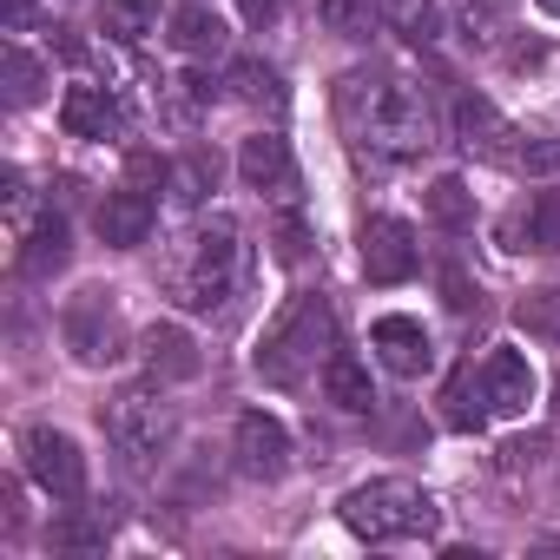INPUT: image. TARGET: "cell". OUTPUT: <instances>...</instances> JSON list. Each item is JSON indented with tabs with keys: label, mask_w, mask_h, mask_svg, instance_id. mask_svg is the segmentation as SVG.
Returning <instances> with one entry per match:
<instances>
[{
	"label": "cell",
	"mask_w": 560,
	"mask_h": 560,
	"mask_svg": "<svg viewBox=\"0 0 560 560\" xmlns=\"http://www.w3.org/2000/svg\"><path fill=\"white\" fill-rule=\"evenodd\" d=\"M455 27L468 47H494L501 40V8L494 0H455Z\"/></svg>",
	"instance_id": "cell-30"
},
{
	"label": "cell",
	"mask_w": 560,
	"mask_h": 560,
	"mask_svg": "<svg viewBox=\"0 0 560 560\" xmlns=\"http://www.w3.org/2000/svg\"><path fill=\"white\" fill-rule=\"evenodd\" d=\"M389 21L409 47H435L442 40V14L429 8V0H389Z\"/></svg>",
	"instance_id": "cell-27"
},
{
	"label": "cell",
	"mask_w": 560,
	"mask_h": 560,
	"mask_svg": "<svg viewBox=\"0 0 560 560\" xmlns=\"http://www.w3.org/2000/svg\"><path fill=\"white\" fill-rule=\"evenodd\" d=\"M237 178H244V191H291V178H298L291 145L277 139V132L244 139V145H237Z\"/></svg>",
	"instance_id": "cell-15"
},
{
	"label": "cell",
	"mask_w": 560,
	"mask_h": 560,
	"mask_svg": "<svg viewBox=\"0 0 560 560\" xmlns=\"http://www.w3.org/2000/svg\"><path fill=\"white\" fill-rule=\"evenodd\" d=\"M337 113L357 139H370L389 159H422L435 145V113H429L422 86H409L396 73H376V67L343 73L337 80Z\"/></svg>",
	"instance_id": "cell-1"
},
{
	"label": "cell",
	"mask_w": 560,
	"mask_h": 560,
	"mask_svg": "<svg viewBox=\"0 0 560 560\" xmlns=\"http://www.w3.org/2000/svg\"><path fill=\"white\" fill-rule=\"evenodd\" d=\"M277 257H284V264H298V257H304V224H298V218L277 224Z\"/></svg>",
	"instance_id": "cell-36"
},
{
	"label": "cell",
	"mask_w": 560,
	"mask_h": 560,
	"mask_svg": "<svg viewBox=\"0 0 560 560\" xmlns=\"http://www.w3.org/2000/svg\"><path fill=\"white\" fill-rule=\"evenodd\" d=\"M442 304L455 311V317H468V311H481V284H475V277H468V264H442Z\"/></svg>",
	"instance_id": "cell-31"
},
{
	"label": "cell",
	"mask_w": 560,
	"mask_h": 560,
	"mask_svg": "<svg viewBox=\"0 0 560 560\" xmlns=\"http://www.w3.org/2000/svg\"><path fill=\"white\" fill-rule=\"evenodd\" d=\"M422 264V244L402 218H370L363 224V270H370V284H409Z\"/></svg>",
	"instance_id": "cell-10"
},
{
	"label": "cell",
	"mask_w": 560,
	"mask_h": 560,
	"mask_svg": "<svg viewBox=\"0 0 560 560\" xmlns=\"http://www.w3.org/2000/svg\"><path fill=\"white\" fill-rule=\"evenodd\" d=\"M40 93H47V67H40L21 40H8V100H14V106H34Z\"/></svg>",
	"instance_id": "cell-26"
},
{
	"label": "cell",
	"mask_w": 560,
	"mask_h": 560,
	"mask_svg": "<svg viewBox=\"0 0 560 560\" xmlns=\"http://www.w3.org/2000/svg\"><path fill=\"white\" fill-rule=\"evenodd\" d=\"M47 540H54V547H100V540H106V527H93V521H60Z\"/></svg>",
	"instance_id": "cell-32"
},
{
	"label": "cell",
	"mask_w": 560,
	"mask_h": 560,
	"mask_svg": "<svg viewBox=\"0 0 560 560\" xmlns=\"http://www.w3.org/2000/svg\"><path fill=\"white\" fill-rule=\"evenodd\" d=\"M106 435H113L119 455H132V462H159V455L172 448L178 416H172V402L159 396V376H152V383H126V389L106 402Z\"/></svg>",
	"instance_id": "cell-4"
},
{
	"label": "cell",
	"mask_w": 560,
	"mask_h": 560,
	"mask_svg": "<svg viewBox=\"0 0 560 560\" xmlns=\"http://www.w3.org/2000/svg\"><path fill=\"white\" fill-rule=\"evenodd\" d=\"M139 350H145V370H152L159 383H191V376L205 370V357H198V343H191L185 324H152V330L139 337Z\"/></svg>",
	"instance_id": "cell-13"
},
{
	"label": "cell",
	"mask_w": 560,
	"mask_h": 560,
	"mask_svg": "<svg viewBox=\"0 0 560 560\" xmlns=\"http://www.w3.org/2000/svg\"><path fill=\"white\" fill-rule=\"evenodd\" d=\"M481 389H488L494 416H527V402H534V363L521 350H494L481 363Z\"/></svg>",
	"instance_id": "cell-14"
},
{
	"label": "cell",
	"mask_w": 560,
	"mask_h": 560,
	"mask_svg": "<svg viewBox=\"0 0 560 560\" xmlns=\"http://www.w3.org/2000/svg\"><path fill=\"white\" fill-rule=\"evenodd\" d=\"M370 350H376V363L396 370V376H422V370L435 363V343H429V330H422L416 317H376V324H370Z\"/></svg>",
	"instance_id": "cell-12"
},
{
	"label": "cell",
	"mask_w": 560,
	"mask_h": 560,
	"mask_svg": "<svg viewBox=\"0 0 560 560\" xmlns=\"http://www.w3.org/2000/svg\"><path fill=\"white\" fill-rule=\"evenodd\" d=\"M40 14V0H0V34H27Z\"/></svg>",
	"instance_id": "cell-34"
},
{
	"label": "cell",
	"mask_w": 560,
	"mask_h": 560,
	"mask_svg": "<svg viewBox=\"0 0 560 560\" xmlns=\"http://www.w3.org/2000/svg\"><path fill=\"white\" fill-rule=\"evenodd\" d=\"M330 337H337V317H330V304L324 298H291L284 304V317H277L270 330H264V343H257V376L270 383V389H298L317 363H330L337 350H330Z\"/></svg>",
	"instance_id": "cell-3"
},
{
	"label": "cell",
	"mask_w": 560,
	"mask_h": 560,
	"mask_svg": "<svg viewBox=\"0 0 560 560\" xmlns=\"http://www.w3.org/2000/svg\"><path fill=\"white\" fill-rule=\"evenodd\" d=\"M284 8H291V0H237V14H244L250 27H270V21H284Z\"/></svg>",
	"instance_id": "cell-35"
},
{
	"label": "cell",
	"mask_w": 560,
	"mask_h": 560,
	"mask_svg": "<svg viewBox=\"0 0 560 560\" xmlns=\"http://www.w3.org/2000/svg\"><path fill=\"white\" fill-rule=\"evenodd\" d=\"M508 237H514V250H560V191H534L527 198V211L508 224Z\"/></svg>",
	"instance_id": "cell-20"
},
{
	"label": "cell",
	"mask_w": 560,
	"mask_h": 560,
	"mask_svg": "<svg viewBox=\"0 0 560 560\" xmlns=\"http://www.w3.org/2000/svg\"><path fill=\"white\" fill-rule=\"evenodd\" d=\"M231 86H237V100H250V106H284V80H277L264 60H237V67H231Z\"/></svg>",
	"instance_id": "cell-28"
},
{
	"label": "cell",
	"mask_w": 560,
	"mask_h": 560,
	"mask_svg": "<svg viewBox=\"0 0 560 560\" xmlns=\"http://www.w3.org/2000/svg\"><path fill=\"white\" fill-rule=\"evenodd\" d=\"M211 191H218V159L198 145V152H185V165L172 172V198H178V205H205Z\"/></svg>",
	"instance_id": "cell-24"
},
{
	"label": "cell",
	"mask_w": 560,
	"mask_h": 560,
	"mask_svg": "<svg viewBox=\"0 0 560 560\" xmlns=\"http://www.w3.org/2000/svg\"><path fill=\"white\" fill-rule=\"evenodd\" d=\"M514 165H521V172H560V145H553V139H540V145H527V139H521Z\"/></svg>",
	"instance_id": "cell-33"
},
{
	"label": "cell",
	"mask_w": 560,
	"mask_h": 560,
	"mask_svg": "<svg viewBox=\"0 0 560 560\" xmlns=\"http://www.w3.org/2000/svg\"><path fill=\"white\" fill-rule=\"evenodd\" d=\"M231 455H237V475H250V481H277V475L291 468V429L277 422V416H264V409H250V416H237Z\"/></svg>",
	"instance_id": "cell-9"
},
{
	"label": "cell",
	"mask_w": 560,
	"mask_h": 560,
	"mask_svg": "<svg viewBox=\"0 0 560 560\" xmlns=\"http://www.w3.org/2000/svg\"><path fill=\"white\" fill-rule=\"evenodd\" d=\"M337 514H343V527H350L357 540H370V547L422 540V534H435V521H442L435 494L416 488V481H402V475H376V481L350 488V494L337 501Z\"/></svg>",
	"instance_id": "cell-2"
},
{
	"label": "cell",
	"mask_w": 560,
	"mask_h": 560,
	"mask_svg": "<svg viewBox=\"0 0 560 560\" xmlns=\"http://www.w3.org/2000/svg\"><path fill=\"white\" fill-rule=\"evenodd\" d=\"M534 455H540V435H527V442H508V448H501V468H534Z\"/></svg>",
	"instance_id": "cell-37"
},
{
	"label": "cell",
	"mask_w": 560,
	"mask_h": 560,
	"mask_svg": "<svg viewBox=\"0 0 560 560\" xmlns=\"http://www.w3.org/2000/svg\"><path fill=\"white\" fill-rule=\"evenodd\" d=\"M21 455H27V475H34L54 501H80V494H86V455H80V442H73L67 429L34 422V429L21 435Z\"/></svg>",
	"instance_id": "cell-7"
},
{
	"label": "cell",
	"mask_w": 560,
	"mask_h": 560,
	"mask_svg": "<svg viewBox=\"0 0 560 560\" xmlns=\"http://www.w3.org/2000/svg\"><path fill=\"white\" fill-rule=\"evenodd\" d=\"M60 126H67V139H113L119 132V100L106 86H67Z\"/></svg>",
	"instance_id": "cell-17"
},
{
	"label": "cell",
	"mask_w": 560,
	"mask_h": 560,
	"mask_svg": "<svg viewBox=\"0 0 560 560\" xmlns=\"http://www.w3.org/2000/svg\"><path fill=\"white\" fill-rule=\"evenodd\" d=\"M100 21H106V34H113L119 47H132V40H145V34L159 27V0H106Z\"/></svg>",
	"instance_id": "cell-22"
},
{
	"label": "cell",
	"mask_w": 560,
	"mask_h": 560,
	"mask_svg": "<svg viewBox=\"0 0 560 560\" xmlns=\"http://www.w3.org/2000/svg\"><path fill=\"white\" fill-rule=\"evenodd\" d=\"M60 330H67V350H73L86 370H106V363L126 357V324H119L113 291H80V298L67 304Z\"/></svg>",
	"instance_id": "cell-6"
},
{
	"label": "cell",
	"mask_w": 560,
	"mask_h": 560,
	"mask_svg": "<svg viewBox=\"0 0 560 560\" xmlns=\"http://www.w3.org/2000/svg\"><path fill=\"white\" fill-rule=\"evenodd\" d=\"M534 8H540V14H547V21H560V0H534Z\"/></svg>",
	"instance_id": "cell-38"
},
{
	"label": "cell",
	"mask_w": 560,
	"mask_h": 560,
	"mask_svg": "<svg viewBox=\"0 0 560 560\" xmlns=\"http://www.w3.org/2000/svg\"><path fill=\"white\" fill-rule=\"evenodd\" d=\"M224 21L211 14V8H198V0H191V8H172V47L185 54V60H218L224 54Z\"/></svg>",
	"instance_id": "cell-18"
},
{
	"label": "cell",
	"mask_w": 560,
	"mask_h": 560,
	"mask_svg": "<svg viewBox=\"0 0 560 560\" xmlns=\"http://www.w3.org/2000/svg\"><path fill=\"white\" fill-rule=\"evenodd\" d=\"M152 198L139 191V185H119V191H106L100 198V211H93V231H100V244H113V250H139L145 237H152Z\"/></svg>",
	"instance_id": "cell-11"
},
{
	"label": "cell",
	"mask_w": 560,
	"mask_h": 560,
	"mask_svg": "<svg viewBox=\"0 0 560 560\" xmlns=\"http://www.w3.org/2000/svg\"><path fill=\"white\" fill-rule=\"evenodd\" d=\"M488 416H494V409H488V389L475 383V370H462V376L442 389V422H448V429H462V435H475Z\"/></svg>",
	"instance_id": "cell-21"
},
{
	"label": "cell",
	"mask_w": 560,
	"mask_h": 560,
	"mask_svg": "<svg viewBox=\"0 0 560 560\" xmlns=\"http://www.w3.org/2000/svg\"><path fill=\"white\" fill-rule=\"evenodd\" d=\"M324 396H330L343 416H370V409H376V383H370V370H363L357 357H343V350L324 363Z\"/></svg>",
	"instance_id": "cell-19"
},
{
	"label": "cell",
	"mask_w": 560,
	"mask_h": 560,
	"mask_svg": "<svg viewBox=\"0 0 560 560\" xmlns=\"http://www.w3.org/2000/svg\"><path fill=\"white\" fill-rule=\"evenodd\" d=\"M429 218H435L442 231H468V224H475V191H468L462 178H435V185H429Z\"/></svg>",
	"instance_id": "cell-23"
},
{
	"label": "cell",
	"mask_w": 560,
	"mask_h": 560,
	"mask_svg": "<svg viewBox=\"0 0 560 560\" xmlns=\"http://www.w3.org/2000/svg\"><path fill=\"white\" fill-rule=\"evenodd\" d=\"M553 416H560V383H553Z\"/></svg>",
	"instance_id": "cell-39"
},
{
	"label": "cell",
	"mask_w": 560,
	"mask_h": 560,
	"mask_svg": "<svg viewBox=\"0 0 560 560\" xmlns=\"http://www.w3.org/2000/svg\"><path fill=\"white\" fill-rule=\"evenodd\" d=\"M514 324H521L527 337H547V343H560V284H547V291H527V298L514 304Z\"/></svg>",
	"instance_id": "cell-25"
},
{
	"label": "cell",
	"mask_w": 560,
	"mask_h": 560,
	"mask_svg": "<svg viewBox=\"0 0 560 560\" xmlns=\"http://www.w3.org/2000/svg\"><path fill=\"white\" fill-rule=\"evenodd\" d=\"M455 145L468 152V159H494V165H514V152H521V132L481 100V93H455Z\"/></svg>",
	"instance_id": "cell-8"
},
{
	"label": "cell",
	"mask_w": 560,
	"mask_h": 560,
	"mask_svg": "<svg viewBox=\"0 0 560 560\" xmlns=\"http://www.w3.org/2000/svg\"><path fill=\"white\" fill-rule=\"evenodd\" d=\"M244 277V231L237 218H211L198 231V250H191V277H185V304L191 311H224L231 291Z\"/></svg>",
	"instance_id": "cell-5"
},
{
	"label": "cell",
	"mask_w": 560,
	"mask_h": 560,
	"mask_svg": "<svg viewBox=\"0 0 560 560\" xmlns=\"http://www.w3.org/2000/svg\"><path fill=\"white\" fill-rule=\"evenodd\" d=\"M317 14H324V27L343 34V40H370V27H376V8H370V0H317Z\"/></svg>",
	"instance_id": "cell-29"
},
{
	"label": "cell",
	"mask_w": 560,
	"mask_h": 560,
	"mask_svg": "<svg viewBox=\"0 0 560 560\" xmlns=\"http://www.w3.org/2000/svg\"><path fill=\"white\" fill-rule=\"evenodd\" d=\"M67 257H73V231H67L60 211L34 218V231H21V277H34V284H47L54 270H67Z\"/></svg>",
	"instance_id": "cell-16"
}]
</instances>
